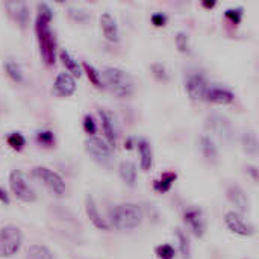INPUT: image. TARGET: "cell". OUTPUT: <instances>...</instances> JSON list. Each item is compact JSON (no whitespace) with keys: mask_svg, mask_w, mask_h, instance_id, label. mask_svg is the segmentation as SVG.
Returning <instances> with one entry per match:
<instances>
[{"mask_svg":"<svg viewBox=\"0 0 259 259\" xmlns=\"http://www.w3.org/2000/svg\"><path fill=\"white\" fill-rule=\"evenodd\" d=\"M152 71H153V74H155V77L158 79V80H162V82H167L168 80V73H167V68L162 65V64H153L152 65Z\"/></svg>","mask_w":259,"mask_h":259,"instance_id":"35","label":"cell"},{"mask_svg":"<svg viewBox=\"0 0 259 259\" xmlns=\"http://www.w3.org/2000/svg\"><path fill=\"white\" fill-rule=\"evenodd\" d=\"M52 18H53L52 8L47 3H39L36 21H35V30H36V36H38L41 56L47 65H53L55 56H56V39L50 29Z\"/></svg>","mask_w":259,"mask_h":259,"instance_id":"1","label":"cell"},{"mask_svg":"<svg viewBox=\"0 0 259 259\" xmlns=\"http://www.w3.org/2000/svg\"><path fill=\"white\" fill-rule=\"evenodd\" d=\"M99 115H100V120H102V127H103V132H105V137H106V141L109 143L111 147H115V143H117V126H115V120H114V115L108 111H99Z\"/></svg>","mask_w":259,"mask_h":259,"instance_id":"17","label":"cell"},{"mask_svg":"<svg viewBox=\"0 0 259 259\" xmlns=\"http://www.w3.org/2000/svg\"><path fill=\"white\" fill-rule=\"evenodd\" d=\"M156 256L159 259H173L175 258V247L170 244H161L156 247Z\"/></svg>","mask_w":259,"mask_h":259,"instance_id":"33","label":"cell"},{"mask_svg":"<svg viewBox=\"0 0 259 259\" xmlns=\"http://www.w3.org/2000/svg\"><path fill=\"white\" fill-rule=\"evenodd\" d=\"M82 68L85 70V73H87V76H88L90 82H91L96 88H102V87H103V85H102L100 73H99L93 65H90L88 62H83V64H82Z\"/></svg>","mask_w":259,"mask_h":259,"instance_id":"28","label":"cell"},{"mask_svg":"<svg viewBox=\"0 0 259 259\" xmlns=\"http://www.w3.org/2000/svg\"><path fill=\"white\" fill-rule=\"evenodd\" d=\"M68 15H70L71 20H74L77 23H87L90 20L88 12L83 11V9H79V8H70L68 9Z\"/></svg>","mask_w":259,"mask_h":259,"instance_id":"32","label":"cell"},{"mask_svg":"<svg viewBox=\"0 0 259 259\" xmlns=\"http://www.w3.org/2000/svg\"><path fill=\"white\" fill-rule=\"evenodd\" d=\"M0 202L5 203V205L9 203V197H8V194H6V191L3 188H0Z\"/></svg>","mask_w":259,"mask_h":259,"instance_id":"38","label":"cell"},{"mask_svg":"<svg viewBox=\"0 0 259 259\" xmlns=\"http://www.w3.org/2000/svg\"><path fill=\"white\" fill-rule=\"evenodd\" d=\"M241 146H243V150L250 155V156H256L258 155V138H256V134L253 131H247L243 134L241 137Z\"/></svg>","mask_w":259,"mask_h":259,"instance_id":"22","label":"cell"},{"mask_svg":"<svg viewBox=\"0 0 259 259\" xmlns=\"http://www.w3.org/2000/svg\"><path fill=\"white\" fill-rule=\"evenodd\" d=\"M243 8H231L225 12V17L232 23V24H238L243 20Z\"/></svg>","mask_w":259,"mask_h":259,"instance_id":"34","label":"cell"},{"mask_svg":"<svg viewBox=\"0 0 259 259\" xmlns=\"http://www.w3.org/2000/svg\"><path fill=\"white\" fill-rule=\"evenodd\" d=\"M5 8L9 14V17L20 26V27H26L29 23V9L27 5L24 2H8L5 3Z\"/></svg>","mask_w":259,"mask_h":259,"instance_id":"13","label":"cell"},{"mask_svg":"<svg viewBox=\"0 0 259 259\" xmlns=\"http://www.w3.org/2000/svg\"><path fill=\"white\" fill-rule=\"evenodd\" d=\"M226 194H228L229 202L235 206V209H237L240 214H246V212L249 211V208H250L249 197H247L246 191H244L240 185H235V184L229 185Z\"/></svg>","mask_w":259,"mask_h":259,"instance_id":"12","label":"cell"},{"mask_svg":"<svg viewBox=\"0 0 259 259\" xmlns=\"http://www.w3.org/2000/svg\"><path fill=\"white\" fill-rule=\"evenodd\" d=\"M36 141L44 147H52L55 144V135L52 131H39L36 134Z\"/></svg>","mask_w":259,"mask_h":259,"instance_id":"30","label":"cell"},{"mask_svg":"<svg viewBox=\"0 0 259 259\" xmlns=\"http://www.w3.org/2000/svg\"><path fill=\"white\" fill-rule=\"evenodd\" d=\"M152 23H153V26H156V27H164L165 26V23H167V15L165 14H162V12H156V14H153L152 15Z\"/></svg>","mask_w":259,"mask_h":259,"instance_id":"37","label":"cell"},{"mask_svg":"<svg viewBox=\"0 0 259 259\" xmlns=\"http://www.w3.org/2000/svg\"><path fill=\"white\" fill-rule=\"evenodd\" d=\"M176 47L181 53H188L190 52V38L188 33L185 32H179L176 35Z\"/></svg>","mask_w":259,"mask_h":259,"instance_id":"31","label":"cell"},{"mask_svg":"<svg viewBox=\"0 0 259 259\" xmlns=\"http://www.w3.org/2000/svg\"><path fill=\"white\" fill-rule=\"evenodd\" d=\"M175 234H176V238H178V246H179V252H181L182 258L190 259L191 250H190V241H188L187 235L181 229H176Z\"/></svg>","mask_w":259,"mask_h":259,"instance_id":"27","label":"cell"},{"mask_svg":"<svg viewBox=\"0 0 259 259\" xmlns=\"http://www.w3.org/2000/svg\"><path fill=\"white\" fill-rule=\"evenodd\" d=\"M234 93L222 87H208V91L205 94V100L215 105H229L234 102Z\"/></svg>","mask_w":259,"mask_h":259,"instance_id":"16","label":"cell"},{"mask_svg":"<svg viewBox=\"0 0 259 259\" xmlns=\"http://www.w3.org/2000/svg\"><path fill=\"white\" fill-rule=\"evenodd\" d=\"M178 179V175L175 173V171H165L158 181H155V190L158 191V193H167V191H170V188H171V185H173V182Z\"/></svg>","mask_w":259,"mask_h":259,"instance_id":"25","label":"cell"},{"mask_svg":"<svg viewBox=\"0 0 259 259\" xmlns=\"http://www.w3.org/2000/svg\"><path fill=\"white\" fill-rule=\"evenodd\" d=\"M23 244V234L17 226L8 225L0 229V258L14 256Z\"/></svg>","mask_w":259,"mask_h":259,"instance_id":"4","label":"cell"},{"mask_svg":"<svg viewBox=\"0 0 259 259\" xmlns=\"http://www.w3.org/2000/svg\"><path fill=\"white\" fill-rule=\"evenodd\" d=\"M138 153H140V165L144 171H149L153 164V152L150 144L146 140H138L137 143Z\"/></svg>","mask_w":259,"mask_h":259,"instance_id":"20","label":"cell"},{"mask_svg":"<svg viewBox=\"0 0 259 259\" xmlns=\"http://www.w3.org/2000/svg\"><path fill=\"white\" fill-rule=\"evenodd\" d=\"M206 129L212 132L219 140L226 144H232L235 140V131L231 120L222 114H211L206 117Z\"/></svg>","mask_w":259,"mask_h":259,"instance_id":"5","label":"cell"},{"mask_svg":"<svg viewBox=\"0 0 259 259\" xmlns=\"http://www.w3.org/2000/svg\"><path fill=\"white\" fill-rule=\"evenodd\" d=\"M53 90L59 97H70L76 91V80L70 73H59L56 76Z\"/></svg>","mask_w":259,"mask_h":259,"instance_id":"15","label":"cell"},{"mask_svg":"<svg viewBox=\"0 0 259 259\" xmlns=\"http://www.w3.org/2000/svg\"><path fill=\"white\" fill-rule=\"evenodd\" d=\"M200 149L205 156V159L209 164H217L219 162V149L214 143V140L208 135H203L200 138Z\"/></svg>","mask_w":259,"mask_h":259,"instance_id":"19","label":"cell"},{"mask_svg":"<svg viewBox=\"0 0 259 259\" xmlns=\"http://www.w3.org/2000/svg\"><path fill=\"white\" fill-rule=\"evenodd\" d=\"M247 173H250L252 176H253V179L256 181L258 179V171H256V167H253V165H247Z\"/></svg>","mask_w":259,"mask_h":259,"instance_id":"39","label":"cell"},{"mask_svg":"<svg viewBox=\"0 0 259 259\" xmlns=\"http://www.w3.org/2000/svg\"><path fill=\"white\" fill-rule=\"evenodd\" d=\"M8 144L14 149V150H21L26 146V140L20 132H12L8 137Z\"/></svg>","mask_w":259,"mask_h":259,"instance_id":"29","label":"cell"},{"mask_svg":"<svg viewBox=\"0 0 259 259\" xmlns=\"http://www.w3.org/2000/svg\"><path fill=\"white\" fill-rule=\"evenodd\" d=\"M185 88H187L188 96L193 100H203L208 91V83H206V79L200 73H191L187 77Z\"/></svg>","mask_w":259,"mask_h":259,"instance_id":"11","label":"cell"},{"mask_svg":"<svg viewBox=\"0 0 259 259\" xmlns=\"http://www.w3.org/2000/svg\"><path fill=\"white\" fill-rule=\"evenodd\" d=\"M32 176L35 179H38L46 188H49L55 196L61 197V196L65 194V182H64V179L58 173L52 171L50 168H47V167H35L32 170Z\"/></svg>","mask_w":259,"mask_h":259,"instance_id":"8","label":"cell"},{"mask_svg":"<svg viewBox=\"0 0 259 259\" xmlns=\"http://www.w3.org/2000/svg\"><path fill=\"white\" fill-rule=\"evenodd\" d=\"M83 129H85V132H87L90 137H94V134H96V131H97V126H96V121L93 120L91 115H87V117L83 118Z\"/></svg>","mask_w":259,"mask_h":259,"instance_id":"36","label":"cell"},{"mask_svg":"<svg viewBox=\"0 0 259 259\" xmlns=\"http://www.w3.org/2000/svg\"><path fill=\"white\" fill-rule=\"evenodd\" d=\"M225 223L228 226V229L235 234V235H240V237H250L253 235L255 232V228L249 223H246L243 220V217L235 212V211H229L226 215H225Z\"/></svg>","mask_w":259,"mask_h":259,"instance_id":"10","label":"cell"},{"mask_svg":"<svg viewBox=\"0 0 259 259\" xmlns=\"http://www.w3.org/2000/svg\"><path fill=\"white\" fill-rule=\"evenodd\" d=\"M202 5H203L205 8H208V9H209V8H214V6H215V2H203Z\"/></svg>","mask_w":259,"mask_h":259,"instance_id":"40","label":"cell"},{"mask_svg":"<svg viewBox=\"0 0 259 259\" xmlns=\"http://www.w3.org/2000/svg\"><path fill=\"white\" fill-rule=\"evenodd\" d=\"M5 70H6V73H8V76L14 80V82H17V83H21V82H24V74H23V70H21V67L15 62V61H12V59H8L6 62H5Z\"/></svg>","mask_w":259,"mask_h":259,"instance_id":"26","label":"cell"},{"mask_svg":"<svg viewBox=\"0 0 259 259\" xmlns=\"http://www.w3.org/2000/svg\"><path fill=\"white\" fill-rule=\"evenodd\" d=\"M85 149L87 152L93 156L94 161H97L102 165H111L114 159V152L109 143L100 137H90L85 141Z\"/></svg>","mask_w":259,"mask_h":259,"instance_id":"7","label":"cell"},{"mask_svg":"<svg viewBox=\"0 0 259 259\" xmlns=\"http://www.w3.org/2000/svg\"><path fill=\"white\" fill-rule=\"evenodd\" d=\"M184 220L187 223V226L190 228V231L194 234V237L202 238L206 232V219L202 209L199 208H188L184 214Z\"/></svg>","mask_w":259,"mask_h":259,"instance_id":"9","label":"cell"},{"mask_svg":"<svg viewBox=\"0 0 259 259\" xmlns=\"http://www.w3.org/2000/svg\"><path fill=\"white\" fill-rule=\"evenodd\" d=\"M100 26H102V30H103L105 38L109 42H118L120 41V32H118L117 21H115V18L111 14H108V12L102 14V17H100Z\"/></svg>","mask_w":259,"mask_h":259,"instance_id":"18","label":"cell"},{"mask_svg":"<svg viewBox=\"0 0 259 259\" xmlns=\"http://www.w3.org/2000/svg\"><path fill=\"white\" fill-rule=\"evenodd\" d=\"M109 226H114L117 231H134L143 222V211L135 203H123L109 212Z\"/></svg>","mask_w":259,"mask_h":259,"instance_id":"2","label":"cell"},{"mask_svg":"<svg viewBox=\"0 0 259 259\" xmlns=\"http://www.w3.org/2000/svg\"><path fill=\"white\" fill-rule=\"evenodd\" d=\"M59 58H61L64 67L68 70V73H70L73 77H79V76L82 74V68H80V65H79V62H77L67 50H62V52L59 53Z\"/></svg>","mask_w":259,"mask_h":259,"instance_id":"24","label":"cell"},{"mask_svg":"<svg viewBox=\"0 0 259 259\" xmlns=\"http://www.w3.org/2000/svg\"><path fill=\"white\" fill-rule=\"evenodd\" d=\"M9 188H11L12 194L21 202L32 203V202L36 200L35 190L29 185L24 173L20 171V170H12L11 171V175H9Z\"/></svg>","mask_w":259,"mask_h":259,"instance_id":"6","label":"cell"},{"mask_svg":"<svg viewBox=\"0 0 259 259\" xmlns=\"http://www.w3.org/2000/svg\"><path fill=\"white\" fill-rule=\"evenodd\" d=\"M100 77H102V83H105L111 90V93L118 97H129L135 90L132 76L121 68L106 67L102 71Z\"/></svg>","mask_w":259,"mask_h":259,"instance_id":"3","label":"cell"},{"mask_svg":"<svg viewBox=\"0 0 259 259\" xmlns=\"http://www.w3.org/2000/svg\"><path fill=\"white\" fill-rule=\"evenodd\" d=\"M85 212H87L90 222H91L97 229H100V231H108V229L111 228L109 223L102 217V214H100V211H99V208H97V203H96L94 197L90 196V194L85 197Z\"/></svg>","mask_w":259,"mask_h":259,"instance_id":"14","label":"cell"},{"mask_svg":"<svg viewBox=\"0 0 259 259\" xmlns=\"http://www.w3.org/2000/svg\"><path fill=\"white\" fill-rule=\"evenodd\" d=\"M118 173H120V178L121 181L129 185V187H134L135 182H137V167L134 162L131 161H123L118 167Z\"/></svg>","mask_w":259,"mask_h":259,"instance_id":"21","label":"cell"},{"mask_svg":"<svg viewBox=\"0 0 259 259\" xmlns=\"http://www.w3.org/2000/svg\"><path fill=\"white\" fill-rule=\"evenodd\" d=\"M24 259H55L52 250L44 244H32L26 250Z\"/></svg>","mask_w":259,"mask_h":259,"instance_id":"23","label":"cell"}]
</instances>
